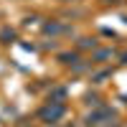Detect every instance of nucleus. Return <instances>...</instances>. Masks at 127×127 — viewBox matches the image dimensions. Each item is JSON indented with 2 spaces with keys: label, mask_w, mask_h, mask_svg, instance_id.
I'll use <instances>...</instances> for the list:
<instances>
[{
  "label": "nucleus",
  "mask_w": 127,
  "mask_h": 127,
  "mask_svg": "<svg viewBox=\"0 0 127 127\" xmlns=\"http://www.w3.org/2000/svg\"><path fill=\"white\" fill-rule=\"evenodd\" d=\"M64 109H66V107H64L61 102H54V104H48V107L41 109V112H38V117L43 120V122H56L61 114H64Z\"/></svg>",
  "instance_id": "f257e3e1"
}]
</instances>
